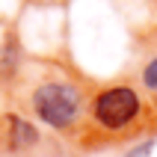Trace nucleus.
I'll list each match as a JSON object with an SVG mask.
<instances>
[{"label":"nucleus","mask_w":157,"mask_h":157,"mask_svg":"<svg viewBox=\"0 0 157 157\" xmlns=\"http://www.w3.org/2000/svg\"><path fill=\"white\" fill-rule=\"evenodd\" d=\"M30 104H33V113L39 116V122L59 133L77 128L80 116H83V95L74 83H65V80L39 83Z\"/></svg>","instance_id":"nucleus-1"},{"label":"nucleus","mask_w":157,"mask_h":157,"mask_svg":"<svg viewBox=\"0 0 157 157\" xmlns=\"http://www.w3.org/2000/svg\"><path fill=\"white\" fill-rule=\"evenodd\" d=\"M89 116H92L95 128L107 133H122L142 116V98L133 86L116 83V86L101 89L89 101Z\"/></svg>","instance_id":"nucleus-2"},{"label":"nucleus","mask_w":157,"mask_h":157,"mask_svg":"<svg viewBox=\"0 0 157 157\" xmlns=\"http://www.w3.org/2000/svg\"><path fill=\"white\" fill-rule=\"evenodd\" d=\"M9 151H30L39 142V131H36L33 124L21 119V116H9Z\"/></svg>","instance_id":"nucleus-3"},{"label":"nucleus","mask_w":157,"mask_h":157,"mask_svg":"<svg viewBox=\"0 0 157 157\" xmlns=\"http://www.w3.org/2000/svg\"><path fill=\"white\" fill-rule=\"evenodd\" d=\"M142 86L148 89L151 95H157V56L151 62H145V68H142Z\"/></svg>","instance_id":"nucleus-4"}]
</instances>
